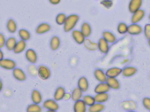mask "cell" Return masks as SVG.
Listing matches in <instances>:
<instances>
[{"label": "cell", "instance_id": "cell-1", "mask_svg": "<svg viewBox=\"0 0 150 112\" xmlns=\"http://www.w3.org/2000/svg\"><path fill=\"white\" fill-rule=\"evenodd\" d=\"M79 20V16L76 14H72L67 17L64 24V30L66 32H69L74 28Z\"/></svg>", "mask_w": 150, "mask_h": 112}, {"label": "cell", "instance_id": "cell-2", "mask_svg": "<svg viewBox=\"0 0 150 112\" xmlns=\"http://www.w3.org/2000/svg\"><path fill=\"white\" fill-rule=\"evenodd\" d=\"M38 74L41 79L46 80L50 78L51 72L50 69L46 66L40 65L38 68Z\"/></svg>", "mask_w": 150, "mask_h": 112}, {"label": "cell", "instance_id": "cell-3", "mask_svg": "<svg viewBox=\"0 0 150 112\" xmlns=\"http://www.w3.org/2000/svg\"><path fill=\"white\" fill-rule=\"evenodd\" d=\"M143 31L142 27L138 23H132L128 26L127 32L132 36L140 35Z\"/></svg>", "mask_w": 150, "mask_h": 112}, {"label": "cell", "instance_id": "cell-4", "mask_svg": "<svg viewBox=\"0 0 150 112\" xmlns=\"http://www.w3.org/2000/svg\"><path fill=\"white\" fill-rule=\"evenodd\" d=\"M16 64L13 60L10 59H3L0 61V67L7 70H13Z\"/></svg>", "mask_w": 150, "mask_h": 112}, {"label": "cell", "instance_id": "cell-5", "mask_svg": "<svg viewBox=\"0 0 150 112\" xmlns=\"http://www.w3.org/2000/svg\"><path fill=\"white\" fill-rule=\"evenodd\" d=\"M43 106L48 111H57L59 110V106L57 101L52 99H48L44 101Z\"/></svg>", "mask_w": 150, "mask_h": 112}, {"label": "cell", "instance_id": "cell-6", "mask_svg": "<svg viewBox=\"0 0 150 112\" xmlns=\"http://www.w3.org/2000/svg\"><path fill=\"white\" fill-rule=\"evenodd\" d=\"M142 4L143 0H130L129 4V11L130 13H134L141 9Z\"/></svg>", "mask_w": 150, "mask_h": 112}, {"label": "cell", "instance_id": "cell-7", "mask_svg": "<svg viewBox=\"0 0 150 112\" xmlns=\"http://www.w3.org/2000/svg\"><path fill=\"white\" fill-rule=\"evenodd\" d=\"M132 14L133 15L131 17L132 23H138L144 18L145 15V11L141 9Z\"/></svg>", "mask_w": 150, "mask_h": 112}, {"label": "cell", "instance_id": "cell-8", "mask_svg": "<svg viewBox=\"0 0 150 112\" xmlns=\"http://www.w3.org/2000/svg\"><path fill=\"white\" fill-rule=\"evenodd\" d=\"M12 74L14 78L19 82H23L26 78V75L23 70L19 68H15L13 70Z\"/></svg>", "mask_w": 150, "mask_h": 112}, {"label": "cell", "instance_id": "cell-9", "mask_svg": "<svg viewBox=\"0 0 150 112\" xmlns=\"http://www.w3.org/2000/svg\"><path fill=\"white\" fill-rule=\"evenodd\" d=\"M25 56L26 60L33 64L36 63L38 61V55L33 49H28L25 52Z\"/></svg>", "mask_w": 150, "mask_h": 112}, {"label": "cell", "instance_id": "cell-10", "mask_svg": "<svg viewBox=\"0 0 150 112\" xmlns=\"http://www.w3.org/2000/svg\"><path fill=\"white\" fill-rule=\"evenodd\" d=\"M137 72V69L135 67L128 66L122 69L121 74L124 77H129L134 75Z\"/></svg>", "mask_w": 150, "mask_h": 112}, {"label": "cell", "instance_id": "cell-11", "mask_svg": "<svg viewBox=\"0 0 150 112\" xmlns=\"http://www.w3.org/2000/svg\"><path fill=\"white\" fill-rule=\"evenodd\" d=\"M98 47L100 51L104 54L107 53L109 51V47L108 43L103 38H101L99 39L98 44Z\"/></svg>", "mask_w": 150, "mask_h": 112}, {"label": "cell", "instance_id": "cell-12", "mask_svg": "<svg viewBox=\"0 0 150 112\" xmlns=\"http://www.w3.org/2000/svg\"><path fill=\"white\" fill-rule=\"evenodd\" d=\"M122 69L118 67H112L108 69L106 71V75L108 77L116 78L122 73Z\"/></svg>", "mask_w": 150, "mask_h": 112}, {"label": "cell", "instance_id": "cell-13", "mask_svg": "<svg viewBox=\"0 0 150 112\" xmlns=\"http://www.w3.org/2000/svg\"><path fill=\"white\" fill-rule=\"evenodd\" d=\"M78 87L83 92H86L89 89V82L85 77H81L78 81Z\"/></svg>", "mask_w": 150, "mask_h": 112}, {"label": "cell", "instance_id": "cell-14", "mask_svg": "<svg viewBox=\"0 0 150 112\" xmlns=\"http://www.w3.org/2000/svg\"><path fill=\"white\" fill-rule=\"evenodd\" d=\"M72 37L77 44H82L84 43L85 37L80 31L74 30L72 32Z\"/></svg>", "mask_w": 150, "mask_h": 112}, {"label": "cell", "instance_id": "cell-15", "mask_svg": "<svg viewBox=\"0 0 150 112\" xmlns=\"http://www.w3.org/2000/svg\"><path fill=\"white\" fill-rule=\"evenodd\" d=\"M93 75L96 80L100 82H106L108 77L102 70L97 69L94 70Z\"/></svg>", "mask_w": 150, "mask_h": 112}, {"label": "cell", "instance_id": "cell-16", "mask_svg": "<svg viewBox=\"0 0 150 112\" xmlns=\"http://www.w3.org/2000/svg\"><path fill=\"white\" fill-rule=\"evenodd\" d=\"M110 88L106 82H100L94 89V92L98 93H107L110 90Z\"/></svg>", "mask_w": 150, "mask_h": 112}, {"label": "cell", "instance_id": "cell-17", "mask_svg": "<svg viewBox=\"0 0 150 112\" xmlns=\"http://www.w3.org/2000/svg\"><path fill=\"white\" fill-rule=\"evenodd\" d=\"M106 83L110 89L117 90L120 87V84L118 79L115 77H107Z\"/></svg>", "mask_w": 150, "mask_h": 112}, {"label": "cell", "instance_id": "cell-18", "mask_svg": "<svg viewBox=\"0 0 150 112\" xmlns=\"http://www.w3.org/2000/svg\"><path fill=\"white\" fill-rule=\"evenodd\" d=\"M26 47V43L25 41L20 40L17 42L16 46L13 50V52L16 54H19L23 52Z\"/></svg>", "mask_w": 150, "mask_h": 112}, {"label": "cell", "instance_id": "cell-19", "mask_svg": "<svg viewBox=\"0 0 150 112\" xmlns=\"http://www.w3.org/2000/svg\"><path fill=\"white\" fill-rule=\"evenodd\" d=\"M66 93V90L64 88L61 86L58 87L55 90L54 95V100L56 101H59L62 100L64 98Z\"/></svg>", "mask_w": 150, "mask_h": 112}, {"label": "cell", "instance_id": "cell-20", "mask_svg": "<svg viewBox=\"0 0 150 112\" xmlns=\"http://www.w3.org/2000/svg\"><path fill=\"white\" fill-rule=\"evenodd\" d=\"M74 112H86V106L81 99L76 101L74 106Z\"/></svg>", "mask_w": 150, "mask_h": 112}, {"label": "cell", "instance_id": "cell-21", "mask_svg": "<svg viewBox=\"0 0 150 112\" xmlns=\"http://www.w3.org/2000/svg\"><path fill=\"white\" fill-rule=\"evenodd\" d=\"M31 99L33 104H39L42 101L41 93L38 90H33L31 93Z\"/></svg>", "mask_w": 150, "mask_h": 112}, {"label": "cell", "instance_id": "cell-22", "mask_svg": "<svg viewBox=\"0 0 150 112\" xmlns=\"http://www.w3.org/2000/svg\"><path fill=\"white\" fill-rule=\"evenodd\" d=\"M95 103L103 104L105 103L109 99V95L107 93H98L94 97Z\"/></svg>", "mask_w": 150, "mask_h": 112}, {"label": "cell", "instance_id": "cell-23", "mask_svg": "<svg viewBox=\"0 0 150 112\" xmlns=\"http://www.w3.org/2000/svg\"><path fill=\"white\" fill-rule=\"evenodd\" d=\"M6 28L10 33H14L17 30V25L14 19L10 18L7 21Z\"/></svg>", "mask_w": 150, "mask_h": 112}, {"label": "cell", "instance_id": "cell-24", "mask_svg": "<svg viewBox=\"0 0 150 112\" xmlns=\"http://www.w3.org/2000/svg\"><path fill=\"white\" fill-rule=\"evenodd\" d=\"M51 30V26L46 23L40 24L37 27L36 32L38 34H42L49 31Z\"/></svg>", "mask_w": 150, "mask_h": 112}, {"label": "cell", "instance_id": "cell-25", "mask_svg": "<svg viewBox=\"0 0 150 112\" xmlns=\"http://www.w3.org/2000/svg\"><path fill=\"white\" fill-rule=\"evenodd\" d=\"M103 38L108 43L112 44L116 41L115 36L112 32L109 31H105L102 33Z\"/></svg>", "mask_w": 150, "mask_h": 112}, {"label": "cell", "instance_id": "cell-26", "mask_svg": "<svg viewBox=\"0 0 150 112\" xmlns=\"http://www.w3.org/2000/svg\"><path fill=\"white\" fill-rule=\"evenodd\" d=\"M83 96V92L78 88H75L71 94V98L74 102L80 100Z\"/></svg>", "mask_w": 150, "mask_h": 112}, {"label": "cell", "instance_id": "cell-27", "mask_svg": "<svg viewBox=\"0 0 150 112\" xmlns=\"http://www.w3.org/2000/svg\"><path fill=\"white\" fill-rule=\"evenodd\" d=\"M17 42L16 39L14 37H9L7 39L5 43V46L6 49L9 51H13Z\"/></svg>", "mask_w": 150, "mask_h": 112}, {"label": "cell", "instance_id": "cell-28", "mask_svg": "<svg viewBox=\"0 0 150 112\" xmlns=\"http://www.w3.org/2000/svg\"><path fill=\"white\" fill-rule=\"evenodd\" d=\"M85 37L87 38L91 33V28L90 25L87 23H84L81 25V31Z\"/></svg>", "mask_w": 150, "mask_h": 112}, {"label": "cell", "instance_id": "cell-29", "mask_svg": "<svg viewBox=\"0 0 150 112\" xmlns=\"http://www.w3.org/2000/svg\"><path fill=\"white\" fill-rule=\"evenodd\" d=\"M105 106L103 104L95 103L88 108L89 112H101L104 111Z\"/></svg>", "mask_w": 150, "mask_h": 112}, {"label": "cell", "instance_id": "cell-30", "mask_svg": "<svg viewBox=\"0 0 150 112\" xmlns=\"http://www.w3.org/2000/svg\"><path fill=\"white\" fill-rule=\"evenodd\" d=\"M61 44L60 40L57 36H54L52 38L50 41V48L52 51L58 50Z\"/></svg>", "mask_w": 150, "mask_h": 112}, {"label": "cell", "instance_id": "cell-31", "mask_svg": "<svg viewBox=\"0 0 150 112\" xmlns=\"http://www.w3.org/2000/svg\"><path fill=\"white\" fill-rule=\"evenodd\" d=\"M18 34L21 40L24 41H28L31 38L30 33L25 29H22L19 30L18 32Z\"/></svg>", "mask_w": 150, "mask_h": 112}, {"label": "cell", "instance_id": "cell-32", "mask_svg": "<svg viewBox=\"0 0 150 112\" xmlns=\"http://www.w3.org/2000/svg\"><path fill=\"white\" fill-rule=\"evenodd\" d=\"M42 111V108L39 105L33 103L28 105L26 108V112H41Z\"/></svg>", "mask_w": 150, "mask_h": 112}, {"label": "cell", "instance_id": "cell-33", "mask_svg": "<svg viewBox=\"0 0 150 112\" xmlns=\"http://www.w3.org/2000/svg\"><path fill=\"white\" fill-rule=\"evenodd\" d=\"M82 100L86 106H91L95 103L94 97L90 95H86L83 97Z\"/></svg>", "mask_w": 150, "mask_h": 112}, {"label": "cell", "instance_id": "cell-34", "mask_svg": "<svg viewBox=\"0 0 150 112\" xmlns=\"http://www.w3.org/2000/svg\"><path fill=\"white\" fill-rule=\"evenodd\" d=\"M83 43L84 44L85 46L88 50L93 51V50H97V48H98V44L93 43L92 41H91L89 39H85Z\"/></svg>", "mask_w": 150, "mask_h": 112}, {"label": "cell", "instance_id": "cell-35", "mask_svg": "<svg viewBox=\"0 0 150 112\" xmlns=\"http://www.w3.org/2000/svg\"><path fill=\"white\" fill-rule=\"evenodd\" d=\"M128 25L124 23H121L117 26V31L121 34H124L127 32Z\"/></svg>", "mask_w": 150, "mask_h": 112}, {"label": "cell", "instance_id": "cell-36", "mask_svg": "<svg viewBox=\"0 0 150 112\" xmlns=\"http://www.w3.org/2000/svg\"><path fill=\"white\" fill-rule=\"evenodd\" d=\"M67 17L63 13L59 14L56 17V22L58 25H64Z\"/></svg>", "mask_w": 150, "mask_h": 112}, {"label": "cell", "instance_id": "cell-37", "mask_svg": "<svg viewBox=\"0 0 150 112\" xmlns=\"http://www.w3.org/2000/svg\"><path fill=\"white\" fill-rule=\"evenodd\" d=\"M144 33L145 38L148 40L150 39V24L145 25L144 29Z\"/></svg>", "mask_w": 150, "mask_h": 112}, {"label": "cell", "instance_id": "cell-38", "mask_svg": "<svg viewBox=\"0 0 150 112\" xmlns=\"http://www.w3.org/2000/svg\"><path fill=\"white\" fill-rule=\"evenodd\" d=\"M142 104L144 107L150 111V98L149 97H144L142 100Z\"/></svg>", "mask_w": 150, "mask_h": 112}, {"label": "cell", "instance_id": "cell-39", "mask_svg": "<svg viewBox=\"0 0 150 112\" xmlns=\"http://www.w3.org/2000/svg\"><path fill=\"white\" fill-rule=\"evenodd\" d=\"M6 39L2 33H0V48H3L5 45Z\"/></svg>", "mask_w": 150, "mask_h": 112}, {"label": "cell", "instance_id": "cell-40", "mask_svg": "<svg viewBox=\"0 0 150 112\" xmlns=\"http://www.w3.org/2000/svg\"><path fill=\"white\" fill-rule=\"evenodd\" d=\"M101 4L106 8H110L112 5V2L110 0H104L101 2Z\"/></svg>", "mask_w": 150, "mask_h": 112}, {"label": "cell", "instance_id": "cell-41", "mask_svg": "<svg viewBox=\"0 0 150 112\" xmlns=\"http://www.w3.org/2000/svg\"><path fill=\"white\" fill-rule=\"evenodd\" d=\"M50 3L54 5L59 4L61 0H49Z\"/></svg>", "mask_w": 150, "mask_h": 112}, {"label": "cell", "instance_id": "cell-42", "mask_svg": "<svg viewBox=\"0 0 150 112\" xmlns=\"http://www.w3.org/2000/svg\"><path fill=\"white\" fill-rule=\"evenodd\" d=\"M70 98H71V95L69 93H66L63 99L65 100H68L70 99Z\"/></svg>", "mask_w": 150, "mask_h": 112}, {"label": "cell", "instance_id": "cell-43", "mask_svg": "<svg viewBox=\"0 0 150 112\" xmlns=\"http://www.w3.org/2000/svg\"><path fill=\"white\" fill-rule=\"evenodd\" d=\"M3 59H4V54L0 48V61L2 60Z\"/></svg>", "mask_w": 150, "mask_h": 112}, {"label": "cell", "instance_id": "cell-44", "mask_svg": "<svg viewBox=\"0 0 150 112\" xmlns=\"http://www.w3.org/2000/svg\"><path fill=\"white\" fill-rule=\"evenodd\" d=\"M3 88V84L1 80L0 79V92L2 90Z\"/></svg>", "mask_w": 150, "mask_h": 112}, {"label": "cell", "instance_id": "cell-45", "mask_svg": "<svg viewBox=\"0 0 150 112\" xmlns=\"http://www.w3.org/2000/svg\"><path fill=\"white\" fill-rule=\"evenodd\" d=\"M46 112H57V111H47Z\"/></svg>", "mask_w": 150, "mask_h": 112}, {"label": "cell", "instance_id": "cell-46", "mask_svg": "<svg viewBox=\"0 0 150 112\" xmlns=\"http://www.w3.org/2000/svg\"><path fill=\"white\" fill-rule=\"evenodd\" d=\"M127 112H136V111H127Z\"/></svg>", "mask_w": 150, "mask_h": 112}, {"label": "cell", "instance_id": "cell-47", "mask_svg": "<svg viewBox=\"0 0 150 112\" xmlns=\"http://www.w3.org/2000/svg\"><path fill=\"white\" fill-rule=\"evenodd\" d=\"M148 44H149V46L150 47V39L149 40V41H148Z\"/></svg>", "mask_w": 150, "mask_h": 112}, {"label": "cell", "instance_id": "cell-48", "mask_svg": "<svg viewBox=\"0 0 150 112\" xmlns=\"http://www.w3.org/2000/svg\"><path fill=\"white\" fill-rule=\"evenodd\" d=\"M149 20L150 21V14H149Z\"/></svg>", "mask_w": 150, "mask_h": 112}]
</instances>
